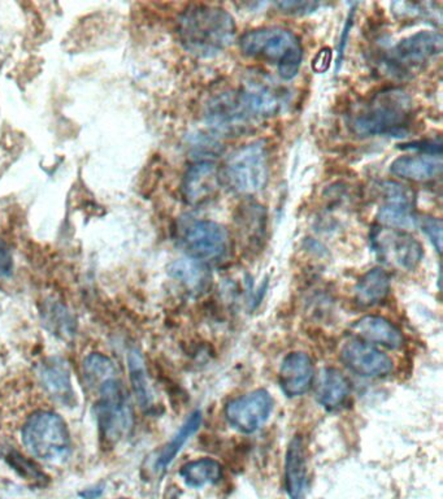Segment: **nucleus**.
I'll return each mask as SVG.
<instances>
[{
    "label": "nucleus",
    "instance_id": "obj_1",
    "mask_svg": "<svg viewBox=\"0 0 443 499\" xmlns=\"http://www.w3.org/2000/svg\"><path fill=\"white\" fill-rule=\"evenodd\" d=\"M180 41L195 57L211 58L226 51L236 39L235 18L216 5H196L185 9L177 20Z\"/></svg>",
    "mask_w": 443,
    "mask_h": 499
},
{
    "label": "nucleus",
    "instance_id": "obj_2",
    "mask_svg": "<svg viewBox=\"0 0 443 499\" xmlns=\"http://www.w3.org/2000/svg\"><path fill=\"white\" fill-rule=\"evenodd\" d=\"M412 115V100L402 89L374 94L352 117L353 133L360 137L402 134Z\"/></svg>",
    "mask_w": 443,
    "mask_h": 499
},
{
    "label": "nucleus",
    "instance_id": "obj_3",
    "mask_svg": "<svg viewBox=\"0 0 443 499\" xmlns=\"http://www.w3.org/2000/svg\"><path fill=\"white\" fill-rule=\"evenodd\" d=\"M239 48L246 57L275 66L282 80H293L301 69L303 48L300 38L284 27H259L243 34Z\"/></svg>",
    "mask_w": 443,
    "mask_h": 499
},
{
    "label": "nucleus",
    "instance_id": "obj_4",
    "mask_svg": "<svg viewBox=\"0 0 443 499\" xmlns=\"http://www.w3.org/2000/svg\"><path fill=\"white\" fill-rule=\"evenodd\" d=\"M223 184L239 196H257L269 180V154L263 142L245 144L227 156L221 169Z\"/></svg>",
    "mask_w": 443,
    "mask_h": 499
},
{
    "label": "nucleus",
    "instance_id": "obj_5",
    "mask_svg": "<svg viewBox=\"0 0 443 499\" xmlns=\"http://www.w3.org/2000/svg\"><path fill=\"white\" fill-rule=\"evenodd\" d=\"M21 434L24 445L36 458L58 463L69 457V430L63 418L55 412H36L27 419Z\"/></svg>",
    "mask_w": 443,
    "mask_h": 499
},
{
    "label": "nucleus",
    "instance_id": "obj_6",
    "mask_svg": "<svg viewBox=\"0 0 443 499\" xmlns=\"http://www.w3.org/2000/svg\"><path fill=\"white\" fill-rule=\"evenodd\" d=\"M98 396L95 418L104 439L119 442L133 427V409L119 376L110 378L94 390Z\"/></svg>",
    "mask_w": 443,
    "mask_h": 499
},
{
    "label": "nucleus",
    "instance_id": "obj_7",
    "mask_svg": "<svg viewBox=\"0 0 443 499\" xmlns=\"http://www.w3.org/2000/svg\"><path fill=\"white\" fill-rule=\"evenodd\" d=\"M177 237L190 258L206 264L223 260L230 250V237L226 228L212 220L181 218L177 225Z\"/></svg>",
    "mask_w": 443,
    "mask_h": 499
},
{
    "label": "nucleus",
    "instance_id": "obj_8",
    "mask_svg": "<svg viewBox=\"0 0 443 499\" xmlns=\"http://www.w3.org/2000/svg\"><path fill=\"white\" fill-rule=\"evenodd\" d=\"M371 246L378 260L394 270H417L424 257L423 246L414 236L393 228L374 229L371 234Z\"/></svg>",
    "mask_w": 443,
    "mask_h": 499
},
{
    "label": "nucleus",
    "instance_id": "obj_9",
    "mask_svg": "<svg viewBox=\"0 0 443 499\" xmlns=\"http://www.w3.org/2000/svg\"><path fill=\"white\" fill-rule=\"evenodd\" d=\"M254 120L239 90L221 92L209 101L206 111V122L218 134L242 133Z\"/></svg>",
    "mask_w": 443,
    "mask_h": 499
},
{
    "label": "nucleus",
    "instance_id": "obj_10",
    "mask_svg": "<svg viewBox=\"0 0 443 499\" xmlns=\"http://www.w3.org/2000/svg\"><path fill=\"white\" fill-rule=\"evenodd\" d=\"M275 400L266 389H258L230 400L226 408L227 423L239 432L250 434L267 423Z\"/></svg>",
    "mask_w": 443,
    "mask_h": 499
},
{
    "label": "nucleus",
    "instance_id": "obj_11",
    "mask_svg": "<svg viewBox=\"0 0 443 499\" xmlns=\"http://www.w3.org/2000/svg\"><path fill=\"white\" fill-rule=\"evenodd\" d=\"M381 202L377 218L383 227L406 230L417 224L415 193L410 187L396 181H385L381 185Z\"/></svg>",
    "mask_w": 443,
    "mask_h": 499
},
{
    "label": "nucleus",
    "instance_id": "obj_12",
    "mask_svg": "<svg viewBox=\"0 0 443 499\" xmlns=\"http://www.w3.org/2000/svg\"><path fill=\"white\" fill-rule=\"evenodd\" d=\"M340 358L350 371L365 378L385 377L394 368L393 360L386 354L353 337L341 347Z\"/></svg>",
    "mask_w": 443,
    "mask_h": 499
},
{
    "label": "nucleus",
    "instance_id": "obj_13",
    "mask_svg": "<svg viewBox=\"0 0 443 499\" xmlns=\"http://www.w3.org/2000/svg\"><path fill=\"white\" fill-rule=\"evenodd\" d=\"M443 38L438 32H418L407 37L393 48L390 61L398 69H412L427 63L442 52Z\"/></svg>",
    "mask_w": 443,
    "mask_h": 499
},
{
    "label": "nucleus",
    "instance_id": "obj_14",
    "mask_svg": "<svg viewBox=\"0 0 443 499\" xmlns=\"http://www.w3.org/2000/svg\"><path fill=\"white\" fill-rule=\"evenodd\" d=\"M221 185V169L214 162L202 160L187 169L181 192L187 205L202 206L217 196Z\"/></svg>",
    "mask_w": 443,
    "mask_h": 499
},
{
    "label": "nucleus",
    "instance_id": "obj_15",
    "mask_svg": "<svg viewBox=\"0 0 443 499\" xmlns=\"http://www.w3.org/2000/svg\"><path fill=\"white\" fill-rule=\"evenodd\" d=\"M315 365L309 354L295 351L282 360L279 383L289 398L303 396L315 383Z\"/></svg>",
    "mask_w": 443,
    "mask_h": 499
},
{
    "label": "nucleus",
    "instance_id": "obj_16",
    "mask_svg": "<svg viewBox=\"0 0 443 499\" xmlns=\"http://www.w3.org/2000/svg\"><path fill=\"white\" fill-rule=\"evenodd\" d=\"M353 338L365 342V344L377 345L386 349H401L405 344L401 329L396 328L385 317L368 315L362 317L352 326Z\"/></svg>",
    "mask_w": 443,
    "mask_h": 499
},
{
    "label": "nucleus",
    "instance_id": "obj_17",
    "mask_svg": "<svg viewBox=\"0 0 443 499\" xmlns=\"http://www.w3.org/2000/svg\"><path fill=\"white\" fill-rule=\"evenodd\" d=\"M38 377L43 389L55 402L63 406H75L76 393L70 378L69 366L63 359L45 360L39 366Z\"/></svg>",
    "mask_w": 443,
    "mask_h": 499
},
{
    "label": "nucleus",
    "instance_id": "obj_18",
    "mask_svg": "<svg viewBox=\"0 0 443 499\" xmlns=\"http://www.w3.org/2000/svg\"><path fill=\"white\" fill-rule=\"evenodd\" d=\"M307 450L303 439L295 436L285 455V489L290 499H303L307 489Z\"/></svg>",
    "mask_w": 443,
    "mask_h": 499
},
{
    "label": "nucleus",
    "instance_id": "obj_19",
    "mask_svg": "<svg viewBox=\"0 0 443 499\" xmlns=\"http://www.w3.org/2000/svg\"><path fill=\"white\" fill-rule=\"evenodd\" d=\"M390 172L402 180L427 183L442 174L441 155H406L394 160Z\"/></svg>",
    "mask_w": 443,
    "mask_h": 499
},
{
    "label": "nucleus",
    "instance_id": "obj_20",
    "mask_svg": "<svg viewBox=\"0 0 443 499\" xmlns=\"http://www.w3.org/2000/svg\"><path fill=\"white\" fill-rule=\"evenodd\" d=\"M315 385L316 399L329 411L343 408L352 391L349 378L335 368L322 369Z\"/></svg>",
    "mask_w": 443,
    "mask_h": 499
},
{
    "label": "nucleus",
    "instance_id": "obj_21",
    "mask_svg": "<svg viewBox=\"0 0 443 499\" xmlns=\"http://www.w3.org/2000/svg\"><path fill=\"white\" fill-rule=\"evenodd\" d=\"M168 272L193 294H203L211 285V271L207 264L194 258L178 259L169 266Z\"/></svg>",
    "mask_w": 443,
    "mask_h": 499
},
{
    "label": "nucleus",
    "instance_id": "obj_22",
    "mask_svg": "<svg viewBox=\"0 0 443 499\" xmlns=\"http://www.w3.org/2000/svg\"><path fill=\"white\" fill-rule=\"evenodd\" d=\"M392 283L384 268H374L360 277L355 285V300L362 307H374L383 303L389 295Z\"/></svg>",
    "mask_w": 443,
    "mask_h": 499
},
{
    "label": "nucleus",
    "instance_id": "obj_23",
    "mask_svg": "<svg viewBox=\"0 0 443 499\" xmlns=\"http://www.w3.org/2000/svg\"><path fill=\"white\" fill-rule=\"evenodd\" d=\"M223 466L211 458H201L189 462L180 470V476L185 483L193 489H201L205 486L217 483L223 479Z\"/></svg>",
    "mask_w": 443,
    "mask_h": 499
},
{
    "label": "nucleus",
    "instance_id": "obj_24",
    "mask_svg": "<svg viewBox=\"0 0 443 499\" xmlns=\"http://www.w3.org/2000/svg\"><path fill=\"white\" fill-rule=\"evenodd\" d=\"M203 420V416L201 411L193 412L189 416L183 427L180 428V430L174 434V439L167 443V445L163 448L160 451L158 461H156V470L163 472V471L167 470L169 464L176 459L178 452L183 450L184 446L186 445V442L198 432L199 428H201Z\"/></svg>",
    "mask_w": 443,
    "mask_h": 499
},
{
    "label": "nucleus",
    "instance_id": "obj_25",
    "mask_svg": "<svg viewBox=\"0 0 443 499\" xmlns=\"http://www.w3.org/2000/svg\"><path fill=\"white\" fill-rule=\"evenodd\" d=\"M129 374H131L132 385L138 403L143 409H149L153 405V393L151 389L149 377H147L146 366L141 354L138 351H131L128 356Z\"/></svg>",
    "mask_w": 443,
    "mask_h": 499
},
{
    "label": "nucleus",
    "instance_id": "obj_26",
    "mask_svg": "<svg viewBox=\"0 0 443 499\" xmlns=\"http://www.w3.org/2000/svg\"><path fill=\"white\" fill-rule=\"evenodd\" d=\"M85 383L92 391L110 378L118 376L116 366L107 356L91 354L84 360Z\"/></svg>",
    "mask_w": 443,
    "mask_h": 499
},
{
    "label": "nucleus",
    "instance_id": "obj_27",
    "mask_svg": "<svg viewBox=\"0 0 443 499\" xmlns=\"http://www.w3.org/2000/svg\"><path fill=\"white\" fill-rule=\"evenodd\" d=\"M417 223H420L424 233L429 237L439 254L442 251V221L436 218H418Z\"/></svg>",
    "mask_w": 443,
    "mask_h": 499
},
{
    "label": "nucleus",
    "instance_id": "obj_28",
    "mask_svg": "<svg viewBox=\"0 0 443 499\" xmlns=\"http://www.w3.org/2000/svg\"><path fill=\"white\" fill-rule=\"evenodd\" d=\"M12 462L11 466L15 467V470L18 471L21 476L26 477V480H33V482H45V473H42L38 468L33 466L29 461L21 458L20 455H11Z\"/></svg>",
    "mask_w": 443,
    "mask_h": 499
},
{
    "label": "nucleus",
    "instance_id": "obj_29",
    "mask_svg": "<svg viewBox=\"0 0 443 499\" xmlns=\"http://www.w3.org/2000/svg\"><path fill=\"white\" fill-rule=\"evenodd\" d=\"M14 270V258H12L11 250L7 243L0 239V279L11 276Z\"/></svg>",
    "mask_w": 443,
    "mask_h": 499
},
{
    "label": "nucleus",
    "instance_id": "obj_30",
    "mask_svg": "<svg viewBox=\"0 0 443 499\" xmlns=\"http://www.w3.org/2000/svg\"><path fill=\"white\" fill-rule=\"evenodd\" d=\"M277 7L281 8L282 11L288 12V14H307V12L313 11L319 5L316 3L307 2H285L277 3Z\"/></svg>",
    "mask_w": 443,
    "mask_h": 499
},
{
    "label": "nucleus",
    "instance_id": "obj_31",
    "mask_svg": "<svg viewBox=\"0 0 443 499\" xmlns=\"http://www.w3.org/2000/svg\"><path fill=\"white\" fill-rule=\"evenodd\" d=\"M101 493H103V489L100 488L86 489V491L79 493V495L85 499H97L100 497Z\"/></svg>",
    "mask_w": 443,
    "mask_h": 499
}]
</instances>
